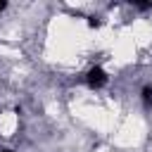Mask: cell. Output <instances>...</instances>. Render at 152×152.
Masks as SVG:
<instances>
[{"label":"cell","mask_w":152,"mask_h":152,"mask_svg":"<svg viewBox=\"0 0 152 152\" xmlns=\"http://www.w3.org/2000/svg\"><path fill=\"white\" fill-rule=\"evenodd\" d=\"M86 78H88V86H90V88H102V86L107 83V74H104V69H100V66H93Z\"/></svg>","instance_id":"1"},{"label":"cell","mask_w":152,"mask_h":152,"mask_svg":"<svg viewBox=\"0 0 152 152\" xmlns=\"http://www.w3.org/2000/svg\"><path fill=\"white\" fill-rule=\"evenodd\" d=\"M142 102H145L147 107H152V88H145V90H142Z\"/></svg>","instance_id":"2"},{"label":"cell","mask_w":152,"mask_h":152,"mask_svg":"<svg viewBox=\"0 0 152 152\" xmlns=\"http://www.w3.org/2000/svg\"><path fill=\"white\" fill-rule=\"evenodd\" d=\"M2 10H5V2H0V12H2Z\"/></svg>","instance_id":"3"},{"label":"cell","mask_w":152,"mask_h":152,"mask_svg":"<svg viewBox=\"0 0 152 152\" xmlns=\"http://www.w3.org/2000/svg\"><path fill=\"white\" fill-rule=\"evenodd\" d=\"M2 152H12V150H2Z\"/></svg>","instance_id":"4"}]
</instances>
